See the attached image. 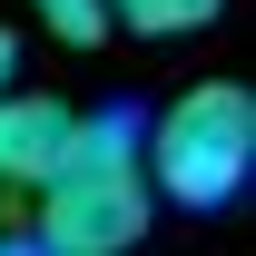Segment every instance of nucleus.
Listing matches in <instances>:
<instances>
[{"label": "nucleus", "instance_id": "1", "mask_svg": "<svg viewBox=\"0 0 256 256\" xmlns=\"http://www.w3.org/2000/svg\"><path fill=\"white\" fill-rule=\"evenodd\" d=\"M158 217L148 197V168H138V128L108 108V118H79L69 128L60 168L40 178V256H128Z\"/></svg>", "mask_w": 256, "mask_h": 256}, {"label": "nucleus", "instance_id": "2", "mask_svg": "<svg viewBox=\"0 0 256 256\" xmlns=\"http://www.w3.org/2000/svg\"><path fill=\"white\" fill-rule=\"evenodd\" d=\"M138 168H148V197L168 207H236L256 178V98L246 79H197L138 128Z\"/></svg>", "mask_w": 256, "mask_h": 256}, {"label": "nucleus", "instance_id": "3", "mask_svg": "<svg viewBox=\"0 0 256 256\" xmlns=\"http://www.w3.org/2000/svg\"><path fill=\"white\" fill-rule=\"evenodd\" d=\"M69 128H79V108L50 89H0V188H40L50 168H60Z\"/></svg>", "mask_w": 256, "mask_h": 256}, {"label": "nucleus", "instance_id": "4", "mask_svg": "<svg viewBox=\"0 0 256 256\" xmlns=\"http://www.w3.org/2000/svg\"><path fill=\"white\" fill-rule=\"evenodd\" d=\"M98 10H108V30H128V40H197L226 0H98Z\"/></svg>", "mask_w": 256, "mask_h": 256}, {"label": "nucleus", "instance_id": "5", "mask_svg": "<svg viewBox=\"0 0 256 256\" xmlns=\"http://www.w3.org/2000/svg\"><path fill=\"white\" fill-rule=\"evenodd\" d=\"M30 10H40V30L69 40V50H98V40H108V10H98V0H30Z\"/></svg>", "mask_w": 256, "mask_h": 256}, {"label": "nucleus", "instance_id": "6", "mask_svg": "<svg viewBox=\"0 0 256 256\" xmlns=\"http://www.w3.org/2000/svg\"><path fill=\"white\" fill-rule=\"evenodd\" d=\"M0 89H20V40L0 30Z\"/></svg>", "mask_w": 256, "mask_h": 256}]
</instances>
